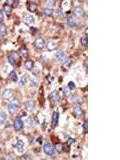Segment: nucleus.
<instances>
[{"label":"nucleus","mask_w":120,"mask_h":160,"mask_svg":"<svg viewBox=\"0 0 120 160\" xmlns=\"http://www.w3.org/2000/svg\"><path fill=\"white\" fill-rule=\"evenodd\" d=\"M19 103L18 102V100H13V101H11L10 103H9V105H8V111L10 112V113H11V114H13V113H14L16 111H17V110L19 109Z\"/></svg>","instance_id":"obj_1"},{"label":"nucleus","mask_w":120,"mask_h":160,"mask_svg":"<svg viewBox=\"0 0 120 160\" xmlns=\"http://www.w3.org/2000/svg\"><path fill=\"white\" fill-rule=\"evenodd\" d=\"M14 128L16 131H19L23 128V122L20 117H16L14 121Z\"/></svg>","instance_id":"obj_2"},{"label":"nucleus","mask_w":120,"mask_h":160,"mask_svg":"<svg viewBox=\"0 0 120 160\" xmlns=\"http://www.w3.org/2000/svg\"><path fill=\"white\" fill-rule=\"evenodd\" d=\"M73 14L74 17L78 18V19H80V18H83L84 14H85V12H84V10L83 7H75L73 10Z\"/></svg>","instance_id":"obj_3"},{"label":"nucleus","mask_w":120,"mask_h":160,"mask_svg":"<svg viewBox=\"0 0 120 160\" xmlns=\"http://www.w3.org/2000/svg\"><path fill=\"white\" fill-rule=\"evenodd\" d=\"M43 151L45 154H47V155L51 156L54 154V149L52 147V145L49 144V143H46V144L43 145Z\"/></svg>","instance_id":"obj_4"},{"label":"nucleus","mask_w":120,"mask_h":160,"mask_svg":"<svg viewBox=\"0 0 120 160\" xmlns=\"http://www.w3.org/2000/svg\"><path fill=\"white\" fill-rule=\"evenodd\" d=\"M58 119H59V114L57 111H54L52 114L51 118V127L55 128L58 125Z\"/></svg>","instance_id":"obj_5"},{"label":"nucleus","mask_w":120,"mask_h":160,"mask_svg":"<svg viewBox=\"0 0 120 160\" xmlns=\"http://www.w3.org/2000/svg\"><path fill=\"white\" fill-rule=\"evenodd\" d=\"M45 46V41L42 38H39L35 39V41L34 42V47L37 49H42Z\"/></svg>","instance_id":"obj_6"},{"label":"nucleus","mask_w":120,"mask_h":160,"mask_svg":"<svg viewBox=\"0 0 120 160\" xmlns=\"http://www.w3.org/2000/svg\"><path fill=\"white\" fill-rule=\"evenodd\" d=\"M55 56L59 61H61L63 63L67 61V58L66 56V54H65V53L63 51H58L55 54Z\"/></svg>","instance_id":"obj_7"},{"label":"nucleus","mask_w":120,"mask_h":160,"mask_svg":"<svg viewBox=\"0 0 120 160\" xmlns=\"http://www.w3.org/2000/svg\"><path fill=\"white\" fill-rule=\"evenodd\" d=\"M2 96L4 99H6V100H10L13 96V91L11 89H5L3 91Z\"/></svg>","instance_id":"obj_8"},{"label":"nucleus","mask_w":120,"mask_h":160,"mask_svg":"<svg viewBox=\"0 0 120 160\" xmlns=\"http://www.w3.org/2000/svg\"><path fill=\"white\" fill-rule=\"evenodd\" d=\"M23 23L27 25V26H31L34 23H35V18L33 17L32 15H29V14H26L25 15L24 17H23Z\"/></svg>","instance_id":"obj_9"},{"label":"nucleus","mask_w":120,"mask_h":160,"mask_svg":"<svg viewBox=\"0 0 120 160\" xmlns=\"http://www.w3.org/2000/svg\"><path fill=\"white\" fill-rule=\"evenodd\" d=\"M19 59V55H17V54H10V55H9L8 62L10 65H15Z\"/></svg>","instance_id":"obj_10"},{"label":"nucleus","mask_w":120,"mask_h":160,"mask_svg":"<svg viewBox=\"0 0 120 160\" xmlns=\"http://www.w3.org/2000/svg\"><path fill=\"white\" fill-rule=\"evenodd\" d=\"M24 142L22 140H18L17 143L15 145V148L17 150V152L19 154H22L24 152Z\"/></svg>","instance_id":"obj_11"},{"label":"nucleus","mask_w":120,"mask_h":160,"mask_svg":"<svg viewBox=\"0 0 120 160\" xmlns=\"http://www.w3.org/2000/svg\"><path fill=\"white\" fill-rule=\"evenodd\" d=\"M25 107L28 111H32L35 107V103L33 100H29L25 103Z\"/></svg>","instance_id":"obj_12"},{"label":"nucleus","mask_w":120,"mask_h":160,"mask_svg":"<svg viewBox=\"0 0 120 160\" xmlns=\"http://www.w3.org/2000/svg\"><path fill=\"white\" fill-rule=\"evenodd\" d=\"M27 9L31 12H35L36 10L38 9V5L36 3L34 2H28V3H27Z\"/></svg>","instance_id":"obj_13"},{"label":"nucleus","mask_w":120,"mask_h":160,"mask_svg":"<svg viewBox=\"0 0 120 160\" xmlns=\"http://www.w3.org/2000/svg\"><path fill=\"white\" fill-rule=\"evenodd\" d=\"M49 98L51 99V100L54 101V102H58L59 101L60 99V96H59V94L58 91H53L50 95H49Z\"/></svg>","instance_id":"obj_14"},{"label":"nucleus","mask_w":120,"mask_h":160,"mask_svg":"<svg viewBox=\"0 0 120 160\" xmlns=\"http://www.w3.org/2000/svg\"><path fill=\"white\" fill-rule=\"evenodd\" d=\"M47 47L48 51H53V50L57 48V47H58V42L57 41H53V40L48 42Z\"/></svg>","instance_id":"obj_15"},{"label":"nucleus","mask_w":120,"mask_h":160,"mask_svg":"<svg viewBox=\"0 0 120 160\" xmlns=\"http://www.w3.org/2000/svg\"><path fill=\"white\" fill-rule=\"evenodd\" d=\"M34 64H35L34 63V61L28 59V60H26V61L25 62V63H24V67L27 70H31L32 69L34 68Z\"/></svg>","instance_id":"obj_16"},{"label":"nucleus","mask_w":120,"mask_h":160,"mask_svg":"<svg viewBox=\"0 0 120 160\" xmlns=\"http://www.w3.org/2000/svg\"><path fill=\"white\" fill-rule=\"evenodd\" d=\"M7 34V28L5 24H0V35L5 36Z\"/></svg>","instance_id":"obj_17"},{"label":"nucleus","mask_w":120,"mask_h":160,"mask_svg":"<svg viewBox=\"0 0 120 160\" xmlns=\"http://www.w3.org/2000/svg\"><path fill=\"white\" fill-rule=\"evenodd\" d=\"M9 79H10V81H12V82H17L18 81V75H17V74H16V72L14 70L11 71V72L10 73Z\"/></svg>","instance_id":"obj_18"},{"label":"nucleus","mask_w":120,"mask_h":160,"mask_svg":"<svg viewBox=\"0 0 120 160\" xmlns=\"http://www.w3.org/2000/svg\"><path fill=\"white\" fill-rule=\"evenodd\" d=\"M74 114L76 116H81V115L83 114V110L80 107H76L74 109Z\"/></svg>","instance_id":"obj_19"},{"label":"nucleus","mask_w":120,"mask_h":160,"mask_svg":"<svg viewBox=\"0 0 120 160\" xmlns=\"http://www.w3.org/2000/svg\"><path fill=\"white\" fill-rule=\"evenodd\" d=\"M43 12H44L45 15L48 16V17H50V16H51L53 14V13L54 12V10L53 8L47 7V8H45L44 10H43Z\"/></svg>","instance_id":"obj_20"},{"label":"nucleus","mask_w":120,"mask_h":160,"mask_svg":"<svg viewBox=\"0 0 120 160\" xmlns=\"http://www.w3.org/2000/svg\"><path fill=\"white\" fill-rule=\"evenodd\" d=\"M26 82H27L26 76H22L20 78V79H19V86H23L26 84Z\"/></svg>","instance_id":"obj_21"},{"label":"nucleus","mask_w":120,"mask_h":160,"mask_svg":"<svg viewBox=\"0 0 120 160\" xmlns=\"http://www.w3.org/2000/svg\"><path fill=\"white\" fill-rule=\"evenodd\" d=\"M54 150L58 153H61L63 151V145L62 143H59V142L56 143L55 146H54Z\"/></svg>","instance_id":"obj_22"},{"label":"nucleus","mask_w":120,"mask_h":160,"mask_svg":"<svg viewBox=\"0 0 120 160\" xmlns=\"http://www.w3.org/2000/svg\"><path fill=\"white\" fill-rule=\"evenodd\" d=\"M19 53L20 55H22L23 57H27V55H28V51H27L26 48H20Z\"/></svg>","instance_id":"obj_23"},{"label":"nucleus","mask_w":120,"mask_h":160,"mask_svg":"<svg viewBox=\"0 0 120 160\" xmlns=\"http://www.w3.org/2000/svg\"><path fill=\"white\" fill-rule=\"evenodd\" d=\"M7 114L5 112H2L0 113V125L1 124H3L5 122H6L7 120Z\"/></svg>","instance_id":"obj_24"},{"label":"nucleus","mask_w":120,"mask_h":160,"mask_svg":"<svg viewBox=\"0 0 120 160\" xmlns=\"http://www.w3.org/2000/svg\"><path fill=\"white\" fill-rule=\"evenodd\" d=\"M67 25L70 26V27H74L75 25H76V23L74 19L72 18V17H70L67 19Z\"/></svg>","instance_id":"obj_25"},{"label":"nucleus","mask_w":120,"mask_h":160,"mask_svg":"<svg viewBox=\"0 0 120 160\" xmlns=\"http://www.w3.org/2000/svg\"><path fill=\"white\" fill-rule=\"evenodd\" d=\"M81 44H82V46L84 47H87V46H88V38H87V37H83L81 38Z\"/></svg>","instance_id":"obj_26"},{"label":"nucleus","mask_w":120,"mask_h":160,"mask_svg":"<svg viewBox=\"0 0 120 160\" xmlns=\"http://www.w3.org/2000/svg\"><path fill=\"white\" fill-rule=\"evenodd\" d=\"M11 10H12L11 6H9V5H7V4H5L4 5V7H3V11L6 13V14H10V12H11Z\"/></svg>","instance_id":"obj_27"},{"label":"nucleus","mask_w":120,"mask_h":160,"mask_svg":"<svg viewBox=\"0 0 120 160\" xmlns=\"http://www.w3.org/2000/svg\"><path fill=\"white\" fill-rule=\"evenodd\" d=\"M31 86H37L38 83H39V79H38L36 77H33V78L31 79Z\"/></svg>","instance_id":"obj_28"},{"label":"nucleus","mask_w":120,"mask_h":160,"mask_svg":"<svg viewBox=\"0 0 120 160\" xmlns=\"http://www.w3.org/2000/svg\"><path fill=\"white\" fill-rule=\"evenodd\" d=\"M67 87L69 88L70 91H73V90L75 89V84L73 82H69L68 85H67Z\"/></svg>","instance_id":"obj_29"},{"label":"nucleus","mask_w":120,"mask_h":160,"mask_svg":"<svg viewBox=\"0 0 120 160\" xmlns=\"http://www.w3.org/2000/svg\"><path fill=\"white\" fill-rule=\"evenodd\" d=\"M83 130H84V133L86 134L87 133V130H88V122H87V120H86L83 125Z\"/></svg>","instance_id":"obj_30"},{"label":"nucleus","mask_w":120,"mask_h":160,"mask_svg":"<svg viewBox=\"0 0 120 160\" xmlns=\"http://www.w3.org/2000/svg\"><path fill=\"white\" fill-rule=\"evenodd\" d=\"M70 93V91L69 90V88L67 86H66L64 88V90H63V95L65 96H69Z\"/></svg>","instance_id":"obj_31"},{"label":"nucleus","mask_w":120,"mask_h":160,"mask_svg":"<svg viewBox=\"0 0 120 160\" xmlns=\"http://www.w3.org/2000/svg\"><path fill=\"white\" fill-rule=\"evenodd\" d=\"M47 6L49 7V8H51V7H54L55 6V3H56L55 1H47Z\"/></svg>","instance_id":"obj_32"},{"label":"nucleus","mask_w":120,"mask_h":160,"mask_svg":"<svg viewBox=\"0 0 120 160\" xmlns=\"http://www.w3.org/2000/svg\"><path fill=\"white\" fill-rule=\"evenodd\" d=\"M75 142V140L74 139H72V138H70V139L67 141V144L68 145V146H71L72 144H73V143Z\"/></svg>","instance_id":"obj_33"},{"label":"nucleus","mask_w":120,"mask_h":160,"mask_svg":"<svg viewBox=\"0 0 120 160\" xmlns=\"http://www.w3.org/2000/svg\"><path fill=\"white\" fill-rule=\"evenodd\" d=\"M63 12L60 10H58L57 11H56V17L58 18V19H60V18H63Z\"/></svg>","instance_id":"obj_34"},{"label":"nucleus","mask_w":120,"mask_h":160,"mask_svg":"<svg viewBox=\"0 0 120 160\" xmlns=\"http://www.w3.org/2000/svg\"><path fill=\"white\" fill-rule=\"evenodd\" d=\"M38 31H38L37 28H35V27H31V33L33 35H35L38 33Z\"/></svg>","instance_id":"obj_35"},{"label":"nucleus","mask_w":120,"mask_h":160,"mask_svg":"<svg viewBox=\"0 0 120 160\" xmlns=\"http://www.w3.org/2000/svg\"><path fill=\"white\" fill-rule=\"evenodd\" d=\"M4 19V16H3V12L0 11V23H2Z\"/></svg>","instance_id":"obj_36"}]
</instances>
